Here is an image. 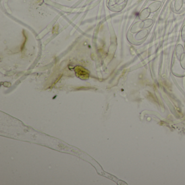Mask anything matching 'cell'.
Returning <instances> with one entry per match:
<instances>
[{
    "mask_svg": "<svg viewBox=\"0 0 185 185\" xmlns=\"http://www.w3.org/2000/svg\"><path fill=\"white\" fill-rule=\"evenodd\" d=\"M75 72L78 77L83 80L88 79L89 77V72L82 66H76L75 68Z\"/></svg>",
    "mask_w": 185,
    "mask_h": 185,
    "instance_id": "cell-1",
    "label": "cell"
},
{
    "mask_svg": "<svg viewBox=\"0 0 185 185\" xmlns=\"http://www.w3.org/2000/svg\"><path fill=\"white\" fill-rule=\"evenodd\" d=\"M149 31L146 29H143L139 31L134 35V39L136 41H141L143 39H145L148 36Z\"/></svg>",
    "mask_w": 185,
    "mask_h": 185,
    "instance_id": "cell-2",
    "label": "cell"
},
{
    "mask_svg": "<svg viewBox=\"0 0 185 185\" xmlns=\"http://www.w3.org/2000/svg\"><path fill=\"white\" fill-rule=\"evenodd\" d=\"M143 29V21H137L135 22L132 27L130 28V32L131 33L136 34L139 31Z\"/></svg>",
    "mask_w": 185,
    "mask_h": 185,
    "instance_id": "cell-3",
    "label": "cell"
},
{
    "mask_svg": "<svg viewBox=\"0 0 185 185\" xmlns=\"http://www.w3.org/2000/svg\"><path fill=\"white\" fill-rule=\"evenodd\" d=\"M161 5H162V2L161 1H156L153 2V3H150L148 8H149L151 13H154L158 11V10L160 8Z\"/></svg>",
    "mask_w": 185,
    "mask_h": 185,
    "instance_id": "cell-4",
    "label": "cell"
},
{
    "mask_svg": "<svg viewBox=\"0 0 185 185\" xmlns=\"http://www.w3.org/2000/svg\"><path fill=\"white\" fill-rule=\"evenodd\" d=\"M151 12L150 11L148 8H146L143 9L142 11L138 15V18L141 21H144V20L148 19V17L150 16Z\"/></svg>",
    "mask_w": 185,
    "mask_h": 185,
    "instance_id": "cell-5",
    "label": "cell"
},
{
    "mask_svg": "<svg viewBox=\"0 0 185 185\" xmlns=\"http://www.w3.org/2000/svg\"><path fill=\"white\" fill-rule=\"evenodd\" d=\"M175 52L177 58L180 59V58L182 56V54L185 53V49L182 45L178 44L177 45Z\"/></svg>",
    "mask_w": 185,
    "mask_h": 185,
    "instance_id": "cell-6",
    "label": "cell"
},
{
    "mask_svg": "<svg viewBox=\"0 0 185 185\" xmlns=\"http://www.w3.org/2000/svg\"><path fill=\"white\" fill-rule=\"evenodd\" d=\"M183 4V0H175L174 3V9L176 11H179L182 8Z\"/></svg>",
    "mask_w": 185,
    "mask_h": 185,
    "instance_id": "cell-7",
    "label": "cell"
},
{
    "mask_svg": "<svg viewBox=\"0 0 185 185\" xmlns=\"http://www.w3.org/2000/svg\"><path fill=\"white\" fill-rule=\"evenodd\" d=\"M143 29H146L152 26L154 23V20L152 19H146L143 21Z\"/></svg>",
    "mask_w": 185,
    "mask_h": 185,
    "instance_id": "cell-8",
    "label": "cell"
},
{
    "mask_svg": "<svg viewBox=\"0 0 185 185\" xmlns=\"http://www.w3.org/2000/svg\"><path fill=\"white\" fill-rule=\"evenodd\" d=\"M180 62L182 69H185V53L183 54L180 58Z\"/></svg>",
    "mask_w": 185,
    "mask_h": 185,
    "instance_id": "cell-9",
    "label": "cell"
},
{
    "mask_svg": "<svg viewBox=\"0 0 185 185\" xmlns=\"http://www.w3.org/2000/svg\"><path fill=\"white\" fill-rule=\"evenodd\" d=\"M181 39L183 42L185 41V25L182 27L181 31Z\"/></svg>",
    "mask_w": 185,
    "mask_h": 185,
    "instance_id": "cell-10",
    "label": "cell"
},
{
    "mask_svg": "<svg viewBox=\"0 0 185 185\" xmlns=\"http://www.w3.org/2000/svg\"><path fill=\"white\" fill-rule=\"evenodd\" d=\"M126 0H116V3L118 4H121L125 2Z\"/></svg>",
    "mask_w": 185,
    "mask_h": 185,
    "instance_id": "cell-11",
    "label": "cell"
},
{
    "mask_svg": "<svg viewBox=\"0 0 185 185\" xmlns=\"http://www.w3.org/2000/svg\"><path fill=\"white\" fill-rule=\"evenodd\" d=\"M150 1H153V2H154V1H159V0H150Z\"/></svg>",
    "mask_w": 185,
    "mask_h": 185,
    "instance_id": "cell-12",
    "label": "cell"
},
{
    "mask_svg": "<svg viewBox=\"0 0 185 185\" xmlns=\"http://www.w3.org/2000/svg\"><path fill=\"white\" fill-rule=\"evenodd\" d=\"M184 49H185V41L184 42Z\"/></svg>",
    "mask_w": 185,
    "mask_h": 185,
    "instance_id": "cell-13",
    "label": "cell"
},
{
    "mask_svg": "<svg viewBox=\"0 0 185 185\" xmlns=\"http://www.w3.org/2000/svg\"><path fill=\"white\" fill-rule=\"evenodd\" d=\"M183 3H185V0H183Z\"/></svg>",
    "mask_w": 185,
    "mask_h": 185,
    "instance_id": "cell-14",
    "label": "cell"
}]
</instances>
